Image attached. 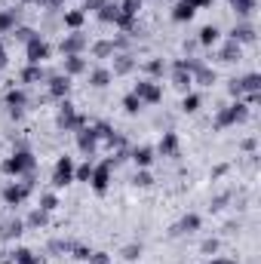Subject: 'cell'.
Returning a JSON list of instances; mask_svg holds the SVG:
<instances>
[{"label":"cell","mask_w":261,"mask_h":264,"mask_svg":"<svg viewBox=\"0 0 261 264\" xmlns=\"http://www.w3.org/2000/svg\"><path fill=\"white\" fill-rule=\"evenodd\" d=\"M31 166H34V157L28 151H19V154H13L3 163V172H9V175H22V172H28Z\"/></svg>","instance_id":"6da1fadb"},{"label":"cell","mask_w":261,"mask_h":264,"mask_svg":"<svg viewBox=\"0 0 261 264\" xmlns=\"http://www.w3.org/2000/svg\"><path fill=\"white\" fill-rule=\"evenodd\" d=\"M71 181H74V163H71V157H62L59 163H55L52 185L55 188H65V185H71Z\"/></svg>","instance_id":"7a4b0ae2"},{"label":"cell","mask_w":261,"mask_h":264,"mask_svg":"<svg viewBox=\"0 0 261 264\" xmlns=\"http://www.w3.org/2000/svg\"><path fill=\"white\" fill-rule=\"evenodd\" d=\"M246 114H249V108L246 105H231V108H224L221 114H218V126H231V123H240V120H246Z\"/></svg>","instance_id":"3957f363"},{"label":"cell","mask_w":261,"mask_h":264,"mask_svg":"<svg viewBox=\"0 0 261 264\" xmlns=\"http://www.w3.org/2000/svg\"><path fill=\"white\" fill-rule=\"evenodd\" d=\"M135 96H139L142 101H160L163 98V89L151 83V80H144V83H135Z\"/></svg>","instance_id":"277c9868"},{"label":"cell","mask_w":261,"mask_h":264,"mask_svg":"<svg viewBox=\"0 0 261 264\" xmlns=\"http://www.w3.org/2000/svg\"><path fill=\"white\" fill-rule=\"evenodd\" d=\"M59 126H62V129H80V126H83V117H77L74 108L65 101L62 111H59Z\"/></svg>","instance_id":"5b68a950"},{"label":"cell","mask_w":261,"mask_h":264,"mask_svg":"<svg viewBox=\"0 0 261 264\" xmlns=\"http://www.w3.org/2000/svg\"><path fill=\"white\" fill-rule=\"evenodd\" d=\"M93 188L98 191V193H105L108 191V181H111V163H101V166H95L93 169Z\"/></svg>","instance_id":"8992f818"},{"label":"cell","mask_w":261,"mask_h":264,"mask_svg":"<svg viewBox=\"0 0 261 264\" xmlns=\"http://www.w3.org/2000/svg\"><path fill=\"white\" fill-rule=\"evenodd\" d=\"M28 59H31V65H40L43 59H49V47H47L40 37H34V40L28 43Z\"/></svg>","instance_id":"52a82bcc"},{"label":"cell","mask_w":261,"mask_h":264,"mask_svg":"<svg viewBox=\"0 0 261 264\" xmlns=\"http://www.w3.org/2000/svg\"><path fill=\"white\" fill-rule=\"evenodd\" d=\"M28 191H31V185H9V188L3 191V200H6L9 206H19L22 200L28 197Z\"/></svg>","instance_id":"ba28073f"},{"label":"cell","mask_w":261,"mask_h":264,"mask_svg":"<svg viewBox=\"0 0 261 264\" xmlns=\"http://www.w3.org/2000/svg\"><path fill=\"white\" fill-rule=\"evenodd\" d=\"M95 142H98L95 129H83V126H80V135H77V144H80V151H83V154H93V151H95Z\"/></svg>","instance_id":"9c48e42d"},{"label":"cell","mask_w":261,"mask_h":264,"mask_svg":"<svg viewBox=\"0 0 261 264\" xmlns=\"http://www.w3.org/2000/svg\"><path fill=\"white\" fill-rule=\"evenodd\" d=\"M200 227V218L197 215H188V218H181V221L172 227V234H190V231H197Z\"/></svg>","instance_id":"30bf717a"},{"label":"cell","mask_w":261,"mask_h":264,"mask_svg":"<svg viewBox=\"0 0 261 264\" xmlns=\"http://www.w3.org/2000/svg\"><path fill=\"white\" fill-rule=\"evenodd\" d=\"M83 37L80 34H71V37H65V43H62V52H68V55H77V49H83Z\"/></svg>","instance_id":"8fae6325"},{"label":"cell","mask_w":261,"mask_h":264,"mask_svg":"<svg viewBox=\"0 0 261 264\" xmlns=\"http://www.w3.org/2000/svg\"><path fill=\"white\" fill-rule=\"evenodd\" d=\"M68 86H71V83H68V77H52V80H49V93H52L55 98L68 96Z\"/></svg>","instance_id":"7c38bea8"},{"label":"cell","mask_w":261,"mask_h":264,"mask_svg":"<svg viewBox=\"0 0 261 264\" xmlns=\"http://www.w3.org/2000/svg\"><path fill=\"white\" fill-rule=\"evenodd\" d=\"M190 16H194V6H190L188 0L175 3V9H172V19H175V22H185V19H190Z\"/></svg>","instance_id":"4fadbf2b"},{"label":"cell","mask_w":261,"mask_h":264,"mask_svg":"<svg viewBox=\"0 0 261 264\" xmlns=\"http://www.w3.org/2000/svg\"><path fill=\"white\" fill-rule=\"evenodd\" d=\"M98 19H101V22H120V6L105 3V6L98 9Z\"/></svg>","instance_id":"5bb4252c"},{"label":"cell","mask_w":261,"mask_h":264,"mask_svg":"<svg viewBox=\"0 0 261 264\" xmlns=\"http://www.w3.org/2000/svg\"><path fill=\"white\" fill-rule=\"evenodd\" d=\"M16 264H43V261H40V255H34V252L19 249V252H16Z\"/></svg>","instance_id":"9a60e30c"},{"label":"cell","mask_w":261,"mask_h":264,"mask_svg":"<svg viewBox=\"0 0 261 264\" xmlns=\"http://www.w3.org/2000/svg\"><path fill=\"white\" fill-rule=\"evenodd\" d=\"M160 151H163V154H175V151H178V139H175L172 132H166V135H163V142H160Z\"/></svg>","instance_id":"2e32d148"},{"label":"cell","mask_w":261,"mask_h":264,"mask_svg":"<svg viewBox=\"0 0 261 264\" xmlns=\"http://www.w3.org/2000/svg\"><path fill=\"white\" fill-rule=\"evenodd\" d=\"M132 160H135L139 166H147V163L154 160V151H151V147H139V151L132 154Z\"/></svg>","instance_id":"e0dca14e"},{"label":"cell","mask_w":261,"mask_h":264,"mask_svg":"<svg viewBox=\"0 0 261 264\" xmlns=\"http://www.w3.org/2000/svg\"><path fill=\"white\" fill-rule=\"evenodd\" d=\"M240 89H249V93H258V89H261V77H258V74H249L246 80H240Z\"/></svg>","instance_id":"ac0fdd59"},{"label":"cell","mask_w":261,"mask_h":264,"mask_svg":"<svg viewBox=\"0 0 261 264\" xmlns=\"http://www.w3.org/2000/svg\"><path fill=\"white\" fill-rule=\"evenodd\" d=\"M6 105H9V108H22V105H25V93L9 89V93H6Z\"/></svg>","instance_id":"d6986e66"},{"label":"cell","mask_w":261,"mask_h":264,"mask_svg":"<svg viewBox=\"0 0 261 264\" xmlns=\"http://www.w3.org/2000/svg\"><path fill=\"white\" fill-rule=\"evenodd\" d=\"M65 68H68V74H80L83 71V59H80V55H68Z\"/></svg>","instance_id":"ffe728a7"},{"label":"cell","mask_w":261,"mask_h":264,"mask_svg":"<svg viewBox=\"0 0 261 264\" xmlns=\"http://www.w3.org/2000/svg\"><path fill=\"white\" fill-rule=\"evenodd\" d=\"M89 83L101 89V86H108V83H111V74H108V71H93V77H89Z\"/></svg>","instance_id":"44dd1931"},{"label":"cell","mask_w":261,"mask_h":264,"mask_svg":"<svg viewBox=\"0 0 261 264\" xmlns=\"http://www.w3.org/2000/svg\"><path fill=\"white\" fill-rule=\"evenodd\" d=\"M215 40H218V28H203L200 31V43H206V47H209V43H215Z\"/></svg>","instance_id":"7402d4cb"},{"label":"cell","mask_w":261,"mask_h":264,"mask_svg":"<svg viewBox=\"0 0 261 264\" xmlns=\"http://www.w3.org/2000/svg\"><path fill=\"white\" fill-rule=\"evenodd\" d=\"M123 108H126L129 114H135V111H139V108H142V98H139V96H135V93H132V96H126V98H123Z\"/></svg>","instance_id":"603a6c76"},{"label":"cell","mask_w":261,"mask_h":264,"mask_svg":"<svg viewBox=\"0 0 261 264\" xmlns=\"http://www.w3.org/2000/svg\"><path fill=\"white\" fill-rule=\"evenodd\" d=\"M234 6H237V13H240V16H249V13L255 9L252 0H234Z\"/></svg>","instance_id":"cb8c5ba5"},{"label":"cell","mask_w":261,"mask_h":264,"mask_svg":"<svg viewBox=\"0 0 261 264\" xmlns=\"http://www.w3.org/2000/svg\"><path fill=\"white\" fill-rule=\"evenodd\" d=\"M16 25V13H0V31H9Z\"/></svg>","instance_id":"d4e9b609"},{"label":"cell","mask_w":261,"mask_h":264,"mask_svg":"<svg viewBox=\"0 0 261 264\" xmlns=\"http://www.w3.org/2000/svg\"><path fill=\"white\" fill-rule=\"evenodd\" d=\"M252 37H255L252 28H246V25L243 28H234V40H252Z\"/></svg>","instance_id":"484cf974"},{"label":"cell","mask_w":261,"mask_h":264,"mask_svg":"<svg viewBox=\"0 0 261 264\" xmlns=\"http://www.w3.org/2000/svg\"><path fill=\"white\" fill-rule=\"evenodd\" d=\"M74 178H77V181H89V178H93V166L86 163V166H80V169H74Z\"/></svg>","instance_id":"4316f807"},{"label":"cell","mask_w":261,"mask_h":264,"mask_svg":"<svg viewBox=\"0 0 261 264\" xmlns=\"http://www.w3.org/2000/svg\"><path fill=\"white\" fill-rule=\"evenodd\" d=\"M65 25L80 28V25H83V13H68V16H65Z\"/></svg>","instance_id":"83f0119b"},{"label":"cell","mask_w":261,"mask_h":264,"mask_svg":"<svg viewBox=\"0 0 261 264\" xmlns=\"http://www.w3.org/2000/svg\"><path fill=\"white\" fill-rule=\"evenodd\" d=\"M40 77H43V71H40V65H31L28 71H25V80H28V83H34V80H40Z\"/></svg>","instance_id":"f1b7e54d"},{"label":"cell","mask_w":261,"mask_h":264,"mask_svg":"<svg viewBox=\"0 0 261 264\" xmlns=\"http://www.w3.org/2000/svg\"><path fill=\"white\" fill-rule=\"evenodd\" d=\"M22 234V224L19 221H9L6 227H3V237H19Z\"/></svg>","instance_id":"f546056e"},{"label":"cell","mask_w":261,"mask_h":264,"mask_svg":"<svg viewBox=\"0 0 261 264\" xmlns=\"http://www.w3.org/2000/svg\"><path fill=\"white\" fill-rule=\"evenodd\" d=\"M181 108H185V111H197L200 108V98L197 96H188L185 101H181Z\"/></svg>","instance_id":"4dcf8cb0"},{"label":"cell","mask_w":261,"mask_h":264,"mask_svg":"<svg viewBox=\"0 0 261 264\" xmlns=\"http://www.w3.org/2000/svg\"><path fill=\"white\" fill-rule=\"evenodd\" d=\"M142 255V246H126V252H123V258H129V261H135Z\"/></svg>","instance_id":"1f68e13d"},{"label":"cell","mask_w":261,"mask_h":264,"mask_svg":"<svg viewBox=\"0 0 261 264\" xmlns=\"http://www.w3.org/2000/svg\"><path fill=\"white\" fill-rule=\"evenodd\" d=\"M89 255H93V252H89V249H83V246H74V258H80V261H89Z\"/></svg>","instance_id":"d6a6232c"},{"label":"cell","mask_w":261,"mask_h":264,"mask_svg":"<svg viewBox=\"0 0 261 264\" xmlns=\"http://www.w3.org/2000/svg\"><path fill=\"white\" fill-rule=\"evenodd\" d=\"M89 261H93V264H108V255H105V252H93Z\"/></svg>","instance_id":"836d02e7"},{"label":"cell","mask_w":261,"mask_h":264,"mask_svg":"<svg viewBox=\"0 0 261 264\" xmlns=\"http://www.w3.org/2000/svg\"><path fill=\"white\" fill-rule=\"evenodd\" d=\"M135 185L147 188V185H151V175H147V172H139V175H135Z\"/></svg>","instance_id":"e575fe53"},{"label":"cell","mask_w":261,"mask_h":264,"mask_svg":"<svg viewBox=\"0 0 261 264\" xmlns=\"http://www.w3.org/2000/svg\"><path fill=\"white\" fill-rule=\"evenodd\" d=\"M31 224H37V227L47 224V212H34V215H31Z\"/></svg>","instance_id":"d590c367"},{"label":"cell","mask_w":261,"mask_h":264,"mask_svg":"<svg viewBox=\"0 0 261 264\" xmlns=\"http://www.w3.org/2000/svg\"><path fill=\"white\" fill-rule=\"evenodd\" d=\"M19 37H22V40H28V43H31L34 37H37V34H34L31 28H22V31H19Z\"/></svg>","instance_id":"8d00e7d4"},{"label":"cell","mask_w":261,"mask_h":264,"mask_svg":"<svg viewBox=\"0 0 261 264\" xmlns=\"http://www.w3.org/2000/svg\"><path fill=\"white\" fill-rule=\"evenodd\" d=\"M55 206H59V203H55V197H43V212H49V209H55Z\"/></svg>","instance_id":"74e56055"},{"label":"cell","mask_w":261,"mask_h":264,"mask_svg":"<svg viewBox=\"0 0 261 264\" xmlns=\"http://www.w3.org/2000/svg\"><path fill=\"white\" fill-rule=\"evenodd\" d=\"M111 49H114V47H111V43H98V47H95V55H108Z\"/></svg>","instance_id":"f35d334b"},{"label":"cell","mask_w":261,"mask_h":264,"mask_svg":"<svg viewBox=\"0 0 261 264\" xmlns=\"http://www.w3.org/2000/svg\"><path fill=\"white\" fill-rule=\"evenodd\" d=\"M105 6V0H86V9H101Z\"/></svg>","instance_id":"ab89813d"},{"label":"cell","mask_w":261,"mask_h":264,"mask_svg":"<svg viewBox=\"0 0 261 264\" xmlns=\"http://www.w3.org/2000/svg\"><path fill=\"white\" fill-rule=\"evenodd\" d=\"M218 249V243H215V240H209V243H203V252H215Z\"/></svg>","instance_id":"60d3db41"},{"label":"cell","mask_w":261,"mask_h":264,"mask_svg":"<svg viewBox=\"0 0 261 264\" xmlns=\"http://www.w3.org/2000/svg\"><path fill=\"white\" fill-rule=\"evenodd\" d=\"M188 3H190V6H194V9H197V6H209V3H212V0H188Z\"/></svg>","instance_id":"b9f144b4"},{"label":"cell","mask_w":261,"mask_h":264,"mask_svg":"<svg viewBox=\"0 0 261 264\" xmlns=\"http://www.w3.org/2000/svg\"><path fill=\"white\" fill-rule=\"evenodd\" d=\"M147 68H151V74H160V71H163V65H160V62H151Z\"/></svg>","instance_id":"7bdbcfd3"},{"label":"cell","mask_w":261,"mask_h":264,"mask_svg":"<svg viewBox=\"0 0 261 264\" xmlns=\"http://www.w3.org/2000/svg\"><path fill=\"white\" fill-rule=\"evenodd\" d=\"M129 68H132V62H129V59H123V62L117 65V71H129Z\"/></svg>","instance_id":"ee69618b"},{"label":"cell","mask_w":261,"mask_h":264,"mask_svg":"<svg viewBox=\"0 0 261 264\" xmlns=\"http://www.w3.org/2000/svg\"><path fill=\"white\" fill-rule=\"evenodd\" d=\"M0 68H6V52H3V47H0Z\"/></svg>","instance_id":"f6af8a7d"},{"label":"cell","mask_w":261,"mask_h":264,"mask_svg":"<svg viewBox=\"0 0 261 264\" xmlns=\"http://www.w3.org/2000/svg\"><path fill=\"white\" fill-rule=\"evenodd\" d=\"M209 264H231L228 258H218V261H209Z\"/></svg>","instance_id":"bcb514c9"}]
</instances>
